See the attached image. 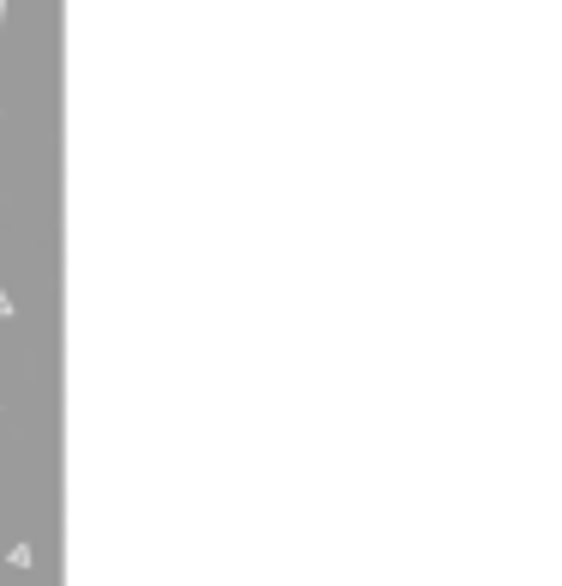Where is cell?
I'll use <instances>...</instances> for the list:
<instances>
[{
    "mask_svg": "<svg viewBox=\"0 0 562 586\" xmlns=\"http://www.w3.org/2000/svg\"><path fill=\"white\" fill-rule=\"evenodd\" d=\"M7 314H13V297H7V290H0V321H7Z\"/></svg>",
    "mask_w": 562,
    "mask_h": 586,
    "instance_id": "1",
    "label": "cell"
},
{
    "mask_svg": "<svg viewBox=\"0 0 562 586\" xmlns=\"http://www.w3.org/2000/svg\"><path fill=\"white\" fill-rule=\"evenodd\" d=\"M0 25H7V0H0Z\"/></svg>",
    "mask_w": 562,
    "mask_h": 586,
    "instance_id": "2",
    "label": "cell"
}]
</instances>
